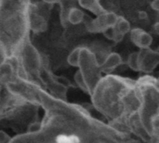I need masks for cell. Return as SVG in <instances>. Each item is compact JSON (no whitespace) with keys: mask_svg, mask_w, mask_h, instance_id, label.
Segmentation results:
<instances>
[{"mask_svg":"<svg viewBox=\"0 0 159 143\" xmlns=\"http://www.w3.org/2000/svg\"><path fill=\"white\" fill-rule=\"evenodd\" d=\"M85 13L77 7H73L68 13V23L72 25H77L84 21Z\"/></svg>","mask_w":159,"mask_h":143,"instance_id":"cell-16","label":"cell"},{"mask_svg":"<svg viewBox=\"0 0 159 143\" xmlns=\"http://www.w3.org/2000/svg\"><path fill=\"white\" fill-rule=\"evenodd\" d=\"M33 106L36 105L12 93L5 85L0 84V122L20 118Z\"/></svg>","mask_w":159,"mask_h":143,"instance_id":"cell-6","label":"cell"},{"mask_svg":"<svg viewBox=\"0 0 159 143\" xmlns=\"http://www.w3.org/2000/svg\"><path fill=\"white\" fill-rule=\"evenodd\" d=\"M152 132H153V141H159V108L152 119Z\"/></svg>","mask_w":159,"mask_h":143,"instance_id":"cell-18","label":"cell"},{"mask_svg":"<svg viewBox=\"0 0 159 143\" xmlns=\"http://www.w3.org/2000/svg\"><path fill=\"white\" fill-rule=\"evenodd\" d=\"M152 7L155 10L159 11V0H154V2L152 3Z\"/></svg>","mask_w":159,"mask_h":143,"instance_id":"cell-24","label":"cell"},{"mask_svg":"<svg viewBox=\"0 0 159 143\" xmlns=\"http://www.w3.org/2000/svg\"><path fill=\"white\" fill-rule=\"evenodd\" d=\"M30 6L31 0H0V45L7 57L29 38Z\"/></svg>","mask_w":159,"mask_h":143,"instance_id":"cell-3","label":"cell"},{"mask_svg":"<svg viewBox=\"0 0 159 143\" xmlns=\"http://www.w3.org/2000/svg\"><path fill=\"white\" fill-rule=\"evenodd\" d=\"M29 27L31 31L36 34L45 32L48 27V19L36 10L35 4H31L30 6Z\"/></svg>","mask_w":159,"mask_h":143,"instance_id":"cell-11","label":"cell"},{"mask_svg":"<svg viewBox=\"0 0 159 143\" xmlns=\"http://www.w3.org/2000/svg\"><path fill=\"white\" fill-rule=\"evenodd\" d=\"M122 63V58L117 53H110L101 63V69L102 72L108 74L111 72H113L116 67H118Z\"/></svg>","mask_w":159,"mask_h":143,"instance_id":"cell-13","label":"cell"},{"mask_svg":"<svg viewBox=\"0 0 159 143\" xmlns=\"http://www.w3.org/2000/svg\"><path fill=\"white\" fill-rule=\"evenodd\" d=\"M80 51H81V47H75V49H73L70 52V54L67 57V62L69 65H71L73 67H78Z\"/></svg>","mask_w":159,"mask_h":143,"instance_id":"cell-17","label":"cell"},{"mask_svg":"<svg viewBox=\"0 0 159 143\" xmlns=\"http://www.w3.org/2000/svg\"><path fill=\"white\" fill-rule=\"evenodd\" d=\"M77 1L80 7L90 11L95 16H98L106 11V9L101 5L100 0H77Z\"/></svg>","mask_w":159,"mask_h":143,"instance_id":"cell-15","label":"cell"},{"mask_svg":"<svg viewBox=\"0 0 159 143\" xmlns=\"http://www.w3.org/2000/svg\"><path fill=\"white\" fill-rule=\"evenodd\" d=\"M141 97L138 116L141 124L153 140L152 119L159 108V81L149 75L136 81Z\"/></svg>","mask_w":159,"mask_h":143,"instance_id":"cell-4","label":"cell"},{"mask_svg":"<svg viewBox=\"0 0 159 143\" xmlns=\"http://www.w3.org/2000/svg\"><path fill=\"white\" fill-rule=\"evenodd\" d=\"M129 33L132 43L139 48H147L151 47L153 43V37L144 30L141 28H133Z\"/></svg>","mask_w":159,"mask_h":143,"instance_id":"cell-12","label":"cell"},{"mask_svg":"<svg viewBox=\"0 0 159 143\" xmlns=\"http://www.w3.org/2000/svg\"><path fill=\"white\" fill-rule=\"evenodd\" d=\"M138 63L140 72L150 74L159 65V50H153L150 47L140 48Z\"/></svg>","mask_w":159,"mask_h":143,"instance_id":"cell-9","label":"cell"},{"mask_svg":"<svg viewBox=\"0 0 159 143\" xmlns=\"http://www.w3.org/2000/svg\"><path fill=\"white\" fill-rule=\"evenodd\" d=\"M74 79H75V84L77 85V87H78L81 90H83L84 92H86V93H88V94L89 95V88H88V86H87V83H86V81H85V79H84V77H83V75H82V74H81V72H80L79 70L75 74Z\"/></svg>","mask_w":159,"mask_h":143,"instance_id":"cell-19","label":"cell"},{"mask_svg":"<svg viewBox=\"0 0 159 143\" xmlns=\"http://www.w3.org/2000/svg\"><path fill=\"white\" fill-rule=\"evenodd\" d=\"M60 20L61 24L66 27L69 23H68V13L69 11L73 8L77 7L78 5V1L77 0H60Z\"/></svg>","mask_w":159,"mask_h":143,"instance_id":"cell-14","label":"cell"},{"mask_svg":"<svg viewBox=\"0 0 159 143\" xmlns=\"http://www.w3.org/2000/svg\"><path fill=\"white\" fill-rule=\"evenodd\" d=\"M42 127V123L41 122H33L28 126V133H37L40 131Z\"/></svg>","mask_w":159,"mask_h":143,"instance_id":"cell-21","label":"cell"},{"mask_svg":"<svg viewBox=\"0 0 159 143\" xmlns=\"http://www.w3.org/2000/svg\"><path fill=\"white\" fill-rule=\"evenodd\" d=\"M7 54H6V52H5V50H4V48H3L2 46L0 45V63L3 62V61H5V60H7Z\"/></svg>","mask_w":159,"mask_h":143,"instance_id":"cell-23","label":"cell"},{"mask_svg":"<svg viewBox=\"0 0 159 143\" xmlns=\"http://www.w3.org/2000/svg\"><path fill=\"white\" fill-rule=\"evenodd\" d=\"M155 31L159 34V22H157V23L155 25Z\"/></svg>","mask_w":159,"mask_h":143,"instance_id":"cell-26","label":"cell"},{"mask_svg":"<svg viewBox=\"0 0 159 143\" xmlns=\"http://www.w3.org/2000/svg\"><path fill=\"white\" fill-rule=\"evenodd\" d=\"M94 108L119 131L129 134L126 124L138 113L141 97L136 81L108 74L97 84L91 93Z\"/></svg>","mask_w":159,"mask_h":143,"instance_id":"cell-2","label":"cell"},{"mask_svg":"<svg viewBox=\"0 0 159 143\" xmlns=\"http://www.w3.org/2000/svg\"><path fill=\"white\" fill-rule=\"evenodd\" d=\"M15 56L20 67L21 77L31 80L42 87V60L29 38L22 43Z\"/></svg>","mask_w":159,"mask_h":143,"instance_id":"cell-5","label":"cell"},{"mask_svg":"<svg viewBox=\"0 0 159 143\" xmlns=\"http://www.w3.org/2000/svg\"><path fill=\"white\" fill-rule=\"evenodd\" d=\"M157 50H159V47H158V48H157Z\"/></svg>","mask_w":159,"mask_h":143,"instance_id":"cell-27","label":"cell"},{"mask_svg":"<svg viewBox=\"0 0 159 143\" xmlns=\"http://www.w3.org/2000/svg\"><path fill=\"white\" fill-rule=\"evenodd\" d=\"M128 65L133 71H139V63H138V52L131 53L128 58Z\"/></svg>","mask_w":159,"mask_h":143,"instance_id":"cell-20","label":"cell"},{"mask_svg":"<svg viewBox=\"0 0 159 143\" xmlns=\"http://www.w3.org/2000/svg\"><path fill=\"white\" fill-rule=\"evenodd\" d=\"M117 17L118 16L114 12L106 10L105 12L96 16L95 19L88 21L86 23V27L90 33H103L115 25Z\"/></svg>","mask_w":159,"mask_h":143,"instance_id":"cell-8","label":"cell"},{"mask_svg":"<svg viewBox=\"0 0 159 143\" xmlns=\"http://www.w3.org/2000/svg\"><path fill=\"white\" fill-rule=\"evenodd\" d=\"M6 87L45 110L40 131L18 135L11 142H125L131 140L129 134L93 118L81 106L48 93L31 80L19 76Z\"/></svg>","mask_w":159,"mask_h":143,"instance_id":"cell-1","label":"cell"},{"mask_svg":"<svg viewBox=\"0 0 159 143\" xmlns=\"http://www.w3.org/2000/svg\"><path fill=\"white\" fill-rule=\"evenodd\" d=\"M11 139L5 131L0 130V143H8L11 142Z\"/></svg>","mask_w":159,"mask_h":143,"instance_id":"cell-22","label":"cell"},{"mask_svg":"<svg viewBox=\"0 0 159 143\" xmlns=\"http://www.w3.org/2000/svg\"><path fill=\"white\" fill-rule=\"evenodd\" d=\"M130 30L131 28H130L129 22L123 17L118 16L115 25L107 29L106 31H104L103 34L109 39L114 40L115 42H120L123 39L124 35L129 33Z\"/></svg>","mask_w":159,"mask_h":143,"instance_id":"cell-10","label":"cell"},{"mask_svg":"<svg viewBox=\"0 0 159 143\" xmlns=\"http://www.w3.org/2000/svg\"><path fill=\"white\" fill-rule=\"evenodd\" d=\"M78 68L87 83L90 96L102 77L101 63L98 61L95 53L87 47H81Z\"/></svg>","mask_w":159,"mask_h":143,"instance_id":"cell-7","label":"cell"},{"mask_svg":"<svg viewBox=\"0 0 159 143\" xmlns=\"http://www.w3.org/2000/svg\"><path fill=\"white\" fill-rule=\"evenodd\" d=\"M43 2L47 3V4H50V5H54V4H59L60 0H42Z\"/></svg>","mask_w":159,"mask_h":143,"instance_id":"cell-25","label":"cell"}]
</instances>
